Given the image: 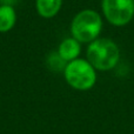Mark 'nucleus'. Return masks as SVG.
I'll return each mask as SVG.
<instances>
[{
	"label": "nucleus",
	"instance_id": "20e7f679",
	"mask_svg": "<svg viewBox=\"0 0 134 134\" xmlns=\"http://www.w3.org/2000/svg\"><path fill=\"white\" fill-rule=\"evenodd\" d=\"M101 11L108 24L124 27L134 18V0H101Z\"/></svg>",
	"mask_w": 134,
	"mask_h": 134
},
{
	"label": "nucleus",
	"instance_id": "1a4fd4ad",
	"mask_svg": "<svg viewBox=\"0 0 134 134\" xmlns=\"http://www.w3.org/2000/svg\"><path fill=\"white\" fill-rule=\"evenodd\" d=\"M19 0H0V5H7V6H15L18 4Z\"/></svg>",
	"mask_w": 134,
	"mask_h": 134
},
{
	"label": "nucleus",
	"instance_id": "f03ea898",
	"mask_svg": "<svg viewBox=\"0 0 134 134\" xmlns=\"http://www.w3.org/2000/svg\"><path fill=\"white\" fill-rule=\"evenodd\" d=\"M104 21L102 16L97 11L86 8L78 12L71 21L69 31L71 37L81 44H91L100 38L102 32Z\"/></svg>",
	"mask_w": 134,
	"mask_h": 134
},
{
	"label": "nucleus",
	"instance_id": "423d86ee",
	"mask_svg": "<svg viewBox=\"0 0 134 134\" xmlns=\"http://www.w3.org/2000/svg\"><path fill=\"white\" fill-rule=\"evenodd\" d=\"M63 0H35L37 13L44 19H52L60 12Z\"/></svg>",
	"mask_w": 134,
	"mask_h": 134
},
{
	"label": "nucleus",
	"instance_id": "f257e3e1",
	"mask_svg": "<svg viewBox=\"0 0 134 134\" xmlns=\"http://www.w3.org/2000/svg\"><path fill=\"white\" fill-rule=\"evenodd\" d=\"M86 59L97 71H111L119 64L120 48L116 42L109 38H98L88 44Z\"/></svg>",
	"mask_w": 134,
	"mask_h": 134
},
{
	"label": "nucleus",
	"instance_id": "39448f33",
	"mask_svg": "<svg viewBox=\"0 0 134 134\" xmlns=\"http://www.w3.org/2000/svg\"><path fill=\"white\" fill-rule=\"evenodd\" d=\"M57 52L59 53V55L66 61L69 63L72 60L80 58L81 53V42H79L76 39H74L73 37L65 38L63 41L59 44Z\"/></svg>",
	"mask_w": 134,
	"mask_h": 134
},
{
	"label": "nucleus",
	"instance_id": "6e6552de",
	"mask_svg": "<svg viewBox=\"0 0 134 134\" xmlns=\"http://www.w3.org/2000/svg\"><path fill=\"white\" fill-rule=\"evenodd\" d=\"M46 61H47V66H48L52 71H57V72H59V71L64 72V69H65V67L67 65V63L59 55L58 52H52V53H49Z\"/></svg>",
	"mask_w": 134,
	"mask_h": 134
},
{
	"label": "nucleus",
	"instance_id": "7ed1b4c3",
	"mask_svg": "<svg viewBox=\"0 0 134 134\" xmlns=\"http://www.w3.org/2000/svg\"><path fill=\"white\" fill-rule=\"evenodd\" d=\"M66 82L76 91H88L97 82V69L87 59L78 58L67 63L64 69Z\"/></svg>",
	"mask_w": 134,
	"mask_h": 134
},
{
	"label": "nucleus",
	"instance_id": "0eeeda50",
	"mask_svg": "<svg viewBox=\"0 0 134 134\" xmlns=\"http://www.w3.org/2000/svg\"><path fill=\"white\" fill-rule=\"evenodd\" d=\"M16 11L13 6L0 5V33H7L16 24Z\"/></svg>",
	"mask_w": 134,
	"mask_h": 134
}]
</instances>
